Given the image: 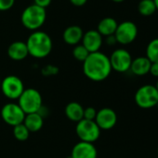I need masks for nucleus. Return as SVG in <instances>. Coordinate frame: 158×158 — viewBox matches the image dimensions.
Listing matches in <instances>:
<instances>
[{
  "label": "nucleus",
  "mask_w": 158,
  "mask_h": 158,
  "mask_svg": "<svg viewBox=\"0 0 158 158\" xmlns=\"http://www.w3.org/2000/svg\"><path fill=\"white\" fill-rule=\"evenodd\" d=\"M112 70L109 56L100 51L90 53L83 62L84 74L88 79L93 81H102L106 80Z\"/></svg>",
  "instance_id": "obj_1"
},
{
  "label": "nucleus",
  "mask_w": 158,
  "mask_h": 158,
  "mask_svg": "<svg viewBox=\"0 0 158 158\" xmlns=\"http://www.w3.org/2000/svg\"><path fill=\"white\" fill-rule=\"evenodd\" d=\"M29 55L34 58H44L52 51L51 37L43 31H33L25 42Z\"/></svg>",
  "instance_id": "obj_2"
},
{
  "label": "nucleus",
  "mask_w": 158,
  "mask_h": 158,
  "mask_svg": "<svg viewBox=\"0 0 158 158\" xmlns=\"http://www.w3.org/2000/svg\"><path fill=\"white\" fill-rule=\"evenodd\" d=\"M47 19L46 8L35 4L26 6L20 16L21 24L29 31H38L45 23Z\"/></svg>",
  "instance_id": "obj_3"
},
{
  "label": "nucleus",
  "mask_w": 158,
  "mask_h": 158,
  "mask_svg": "<svg viewBox=\"0 0 158 158\" xmlns=\"http://www.w3.org/2000/svg\"><path fill=\"white\" fill-rule=\"evenodd\" d=\"M42 96L41 94L34 88L24 89L22 94L18 99V105L26 114L39 112L42 108Z\"/></svg>",
  "instance_id": "obj_4"
},
{
  "label": "nucleus",
  "mask_w": 158,
  "mask_h": 158,
  "mask_svg": "<svg viewBox=\"0 0 158 158\" xmlns=\"http://www.w3.org/2000/svg\"><path fill=\"white\" fill-rule=\"evenodd\" d=\"M136 105L143 109H150L158 105V91L155 85L145 84L140 87L134 96Z\"/></svg>",
  "instance_id": "obj_5"
},
{
  "label": "nucleus",
  "mask_w": 158,
  "mask_h": 158,
  "mask_svg": "<svg viewBox=\"0 0 158 158\" xmlns=\"http://www.w3.org/2000/svg\"><path fill=\"white\" fill-rule=\"evenodd\" d=\"M75 132L81 142L95 143L101 135V129L95 120L82 119L76 123Z\"/></svg>",
  "instance_id": "obj_6"
},
{
  "label": "nucleus",
  "mask_w": 158,
  "mask_h": 158,
  "mask_svg": "<svg viewBox=\"0 0 158 158\" xmlns=\"http://www.w3.org/2000/svg\"><path fill=\"white\" fill-rule=\"evenodd\" d=\"M0 89L7 98L10 100H16L19 99L24 91V85L19 77L15 75H8L1 81Z\"/></svg>",
  "instance_id": "obj_7"
},
{
  "label": "nucleus",
  "mask_w": 158,
  "mask_h": 158,
  "mask_svg": "<svg viewBox=\"0 0 158 158\" xmlns=\"http://www.w3.org/2000/svg\"><path fill=\"white\" fill-rule=\"evenodd\" d=\"M138 27L130 20H125L118 24L115 36L116 38L117 44L122 45H128L132 44L138 36Z\"/></svg>",
  "instance_id": "obj_8"
},
{
  "label": "nucleus",
  "mask_w": 158,
  "mask_h": 158,
  "mask_svg": "<svg viewBox=\"0 0 158 158\" xmlns=\"http://www.w3.org/2000/svg\"><path fill=\"white\" fill-rule=\"evenodd\" d=\"M109 59L113 70L119 73H125L129 70L133 58L128 50L118 48L112 53Z\"/></svg>",
  "instance_id": "obj_9"
},
{
  "label": "nucleus",
  "mask_w": 158,
  "mask_h": 158,
  "mask_svg": "<svg viewBox=\"0 0 158 158\" xmlns=\"http://www.w3.org/2000/svg\"><path fill=\"white\" fill-rule=\"evenodd\" d=\"M1 118L6 124L15 127L23 123L25 113L18 104L7 103L1 109Z\"/></svg>",
  "instance_id": "obj_10"
},
{
  "label": "nucleus",
  "mask_w": 158,
  "mask_h": 158,
  "mask_svg": "<svg viewBox=\"0 0 158 158\" xmlns=\"http://www.w3.org/2000/svg\"><path fill=\"white\" fill-rule=\"evenodd\" d=\"M95 122L97 123L101 131H109L116 125L117 115L115 111L112 108L104 107L97 111Z\"/></svg>",
  "instance_id": "obj_11"
},
{
  "label": "nucleus",
  "mask_w": 158,
  "mask_h": 158,
  "mask_svg": "<svg viewBox=\"0 0 158 158\" xmlns=\"http://www.w3.org/2000/svg\"><path fill=\"white\" fill-rule=\"evenodd\" d=\"M81 43L89 53H94L100 51L103 43V39L97 30H89L84 32Z\"/></svg>",
  "instance_id": "obj_12"
},
{
  "label": "nucleus",
  "mask_w": 158,
  "mask_h": 158,
  "mask_svg": "<svg viewBox=\"0 0 158 158\" xmlns=\"http://www.w3.org/2000/svg\"><path fill=\"white\" fill-rule=\"evenodd\" d=\"M98 151L91 143L79 142L76 143L71 153L70 158H97Z\"/></svg>",
  "instance_id": "obj_13"
},
{
  "label": "nucleus",
  "mask_w": 158,
  "mask_h": 158,
  "mask_svg": "<svg viewBox=\"0 0 158 158\" xmlns=\"http://www.w3.org/2000/svg\"><path fill=\"white\" fill-rule=\"evenodd\" d=\"M7 56L14 61H21L29 56L28 48L25 42L15 41L7 47Z\"/></svg>",
  "instance_id": "obj_14"
},
{
  "label": "nucleus",
  "mask_w": 158,
  "mask_h": 158,
  "mask_svg": "<svg viewBox=\"0 0 158 158\" xmlns=\"http://www.w3.org/2000/svg\"><path fill=\"white\" fill-rule=\"evenodd\" d=\"M83 35H84V31L80 26L72 25L64 30L62 38L65 44L74 46L81 43Z\"/></svg>",
  "instance_id": "obj_15"
},
{
  "label": "nucleus",
  "mask_w": 158,
  "mask_h": 158,
  "mask_svg": "<svg viewBox=\"0 0 158 158\" xmlns=\"http://www.w3.org/2000/svg\"><path fill=\"white\" fill-rule=\"evenodd\" d=\"M152 62L146 56H138L132 59L129 70L136 76H145L149 74Z\"/></svg>",
  "instance_id": "obj_16"
},
{
  "label": "nucleus",
  "mask_w": 158,
  "mask_h": 158,
  "mask_svg": "<svg viewBox=\"0 0 158 158\" xmlns=\"http://www.w3.org/2000/svg\"><path fill=\"white\" fill-rule=\"evenodd\" d=\"M24 126L28 129L30 132H36L40 131L44 125V118L41 114L38 112L32 113V114H26L24 120H23Z\"/></svg>",
  "instance_id": "obj_17"
},
{
  "label": "nucleus",
  "mask_w": 158,
  "mask_h": 158,
  "mask_svg": "<svg viewBox=\"0 0 158 158\" xmlns=\"http://www.w3.org/2000/svg\"><path fill=\"white\" fill-rule=\"evenodd\" d=\"M64 113L71 121L77 123L84 118V107L77 102H71L65 106Z\"/></svg>",
  "instance_id": "obj_18"
},
{
  "label": "nucleus",
  "mask_w": 158,
  "mask_h": 158,
  "mask_svg": "<svg viewBox=\"0 0 158 158\" xmlns=\"http://www.w3.org/2000/svg\"><path fill=\"white\" fill-rule=\"evenodd\" d=\"M117 26H118V23L114 18L106 17L100 20V22L98 23L97 31L101 33L102 37L103 36L106 37V36L115 34Z\"/></svg>",
  "instance_id": "obj_19"
},
{
  "label": "nucleus",
  "mask_w": 158,
  "mask_h": 158,
  "mask_svg": "<svg viewBox=\"0 0 158 158\" xmlns=\"http://www.w3.org/2000/svg\"><path fill=\"white\" fill-rule=\"evenodd\" d=\"M138 11L142 16L150 17L156 11L154 0H141L138 4Z\"/></svg>",
  "instance_id": "obj_20"
},
{
  "label": "nucleus",
  "mask_w": 158,
  "mask_h": 158,
  "mask_svg": "<svg viewBox=\"0 0 158 158\" xmlns=\"http://www.w3.org/2000/svg\"><path fill=\"white\" fill-rule=\"evenodd\" d=\"M152 63H158V38H155L146 46V56Z\"/></svg>",
  "instance_id": "obj_21"
},
{
  "label": "nucleus",
  "mask_w": 158,
  "mask_h": 158,
  "mask_svg": "<svg viewBox=\"0 0 158 158\" xmlns=\"http://www.w3.org/2000/svg\"><path fill=\"white\" fill-rule=\"evenodd\" d=\"M30 133L31 132L28 131V129L24 126L23 123L13 127V136L18 141H20V142L26 141L29 138Z\"/></svg>",
  "instance_id": "obj_22"
},
{
  "label": "nucleus",
  "mask_w": 158,
  "mask_h": 158,
  "mask_svg": "<svg viewBox=\"0 0 158 158\" xmlns=\"http://www.w3.org/2000/svg\"><path fill=\"white\" fill-rule=\"evenodd\" d=\"M89 54L90 53L87 50V48L82 44L74 45V47L73 49V56L80 62H84Z\"/></svg>",
  "instance_id": "obj_23"
},
{
  "label": "nucleus",
  "mask_w": 158,
  "mask_h": 158,
  "mask_svg": "<svg viewBox=\"0 0 158 158\" xmlns=\"http://www.w3.org/2000/svg\"><path fill=\"white\" fill-rule=\"evenodd\" d=\"M41 73L45 77L55 76L59 73V68L54 65H47L41 69Z\"/></svg>",
  "instance_id": "obj_24"
},
{
  "label": "nucleus",
  "mask_w": 158,
  "mask_h": 158,
  "mask_svg": "<svg viewBox=\"0 0 158 158\" xmlns=\"http://www.w3.org/2000/svg\"><path fill=\"white\" fill-rule=\"evenodd\" d=\"M97 116V110L92 107V106H88L87 108H84V119H88V120H95Z\"/></svg>",
  "instance_id": "obj_25"
},
{
  "label": "nucleus",
  "mask_w": 158,
  "mask_h": 158,
  "mask_svg": "<svg viewBox=\"0 0 158 158\" xmlns=\"http://www.w3.org/2000/svg\"><path fill=\"white\" fill-rule=\"evenodd\" d=\"M15 4V0H0V11L9 10Z\"/></svg>",
  "instance_id": "obj_26"
},
{
  "label": "nucleus",
  "mask_w": 158,
  "mask_h": 158,
  "mask_svg": "<svg viewBox=\"0 0 158 158\" xmlns=\"http://www.w3.org/2000/svg\"><path fill=\"white\" fill-rule=\"evenodd\" d=\"M52 0H34V4L43 7V8H47L50 4H51Z\"/></svg>",
  "instance_id": "obj_27"
},
{
  "label": "nucleus",
  "mask_w": 158,
  "mask_h": 158,
  "mask_svg": "<svg viewBox=\"0 0 158 158\" xmlns=\"http://www.w3.org/2000/svg\"><path fill=\"white\" fill-rule=\"evenodd\" d=\"M149 73L152 76L158 78V63H152Z\"/></svg>",
  "instance_id": "obj_28"
},
{
  "label": "nucleus",
  "mask_w": 158,
  "mask_h": 158,
  "mask_svg": "<svg viewBox=\"0 0 158 158\" xmlns=\"http://www.w3.org/2000/svg\"><path fill=\"white\" fill-rule=\"evenodd\" d=\"M105 42H106V44H107L108 45H115V44H117V41H116V38H115V34L106 36Z\"/></svg>",
  "instance_id": "obj_29"
},
{
  "label": "nucleus",
  "mask_w": 158,
  "mask_h": 158,
  "mask_svg": "<svg viewBox=\"0 0 158 158\" xmlns=\"http://www.w3.org/2000/svg\"><path fill=\"white\" fill-rule=\"evenodd\" d=\"M70 2L75 6H83L88 2V0H70Z\"/></svg>",
  "instance_id": "obj_30"
},
{
  "label": "nucleus",
  "mask_w": 158,
  "mask_h": 158,
  "mask_svg": "<svg viewBox=\"0 0 158 158\" xmlns=\"http://www.w3.org/2000/svg\"><path fill=\"white\" fill-rule=\"evenodd\" d=\"M113 2H115V3H122V2H124L125 0H112Z\"/></svg>",
  "instance_id": "obj_31"
},
{
  "label": "nucleus",
  "mask_w": 158,
  "mask_h": 158,
  "mask_svg": "<svg viewBox=\"0 0 158 158\" xmlns=\"http://www.w3.org/2000/svg\"><path fill=\"white\" fill-rule=\"evenodd\" d=\"M155 2V5H156V10L158 11V0H154Z\"/></svg>",
  "instance_id": "obj_32"
},
{
  "label": "nucleus",
  "mask_w": 158,
  "mask_h": 158,
  "mask_svg": "<svg viewBox=\"0 0 158 158\" xmlns=\"http://www.w3.org/2000/svg\"><path fill=\"white\" fill-rule=\"evenodd\" d=\"M155 86H156V90H157V91H158V80H157V81H156V84Z\"/></svg>",
  "instance_id": "obj_33"
},
{
  "label": "nucleus",
  "mask_w": 158,
  "mask_h": 158,
  "mask_svg": "<svg viewBox=\"0 0 158 158\" xmlns=\"http://www.w3.org/2000/svg\"><path fill=\"white\" fill-rule=\"evenodd\" d=\"M1 81H2V80H1V78H0V86H1Z\"/></svg>",
  "instance_id": "obj_34"
},
{
  "label": "nucleus",
  "mask_w": 158,
  "mask_h": 158,
  "mask_svg": "<svg viewBox=\"0 0 158 158\" xmlns=\"http://www.w3.org/2000/svg\"><path fill=\"white\" fill-rule=\"evenodd\" d=\"M157 156H158V147H157Z\"/></svg>",
  "instance_id": "obj_35"
}]
</instances>
